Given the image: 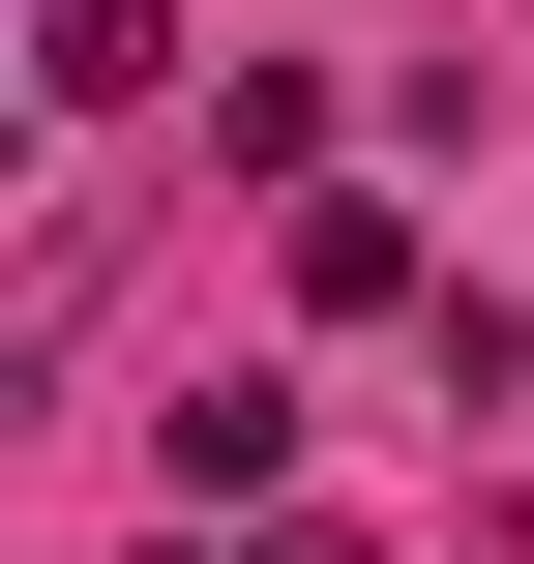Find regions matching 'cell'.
I'll list each match as a JSON object with an SVG mask.
<instances>
[{
  "instance_id": "4",
  "label": "cell",
  "mask_w": 534,
  "mask_h": 564,
  "mask_svg": "<svg viewBox=\"0 0 534 564\" xmlns=\"http://www.w3.org/2000/svg\"><path fill=\"white\" fill-rule=\"evenodd\" d=\"M268 564H357V535H297V506H268Z\"/></svg>"
},
{
  "instance_id": "2",
  "label": "cell",
  "mask_w": 534,
  "mask_h": 564,
  "mask_svg": "<svg viewBox=\"0 0 534 564\" xmlns=\"http://www.w3.org/2000/svg\"><path fill=\"white\" fill-rule=\"evenodd\" d=\"M30 89H59V119H119V89H178V0H30Z\"/></svg>"
},
{
  "instance_id": "3",
  "label": "cell",
  "mask_w": 534,
  "mask_h": 564,
  "mask_svg": "<svg viewBox=\"0 0 534 564\" xmlns=\"http://www.w3.org/2000/svg\"><path fill=\"white\" fill-rule=\"evenodd\" d=\"M268 476H297V387H268V357H238V387H178V506H268Z\"/></svg>"
},
{
  "instance_id": "1",
  "label": "cell",
  "mask_w": 534,
  "mask_h": 564,
  "mask_svg": "<svg viewBox=\"0 0 534 564\" xmlns=\"http://www.w3.org/2000/svg\"><path fill=\"white\" fill-rule=\"evenodd\" d=\"M89 297H119V178H59V238H30V297H0V387H59Z\"/></svg>"
}]
</instances>
